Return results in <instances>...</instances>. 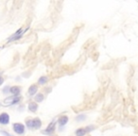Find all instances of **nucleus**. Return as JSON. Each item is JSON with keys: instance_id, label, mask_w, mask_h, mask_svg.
<instances>
[{"instance_id": "nucleus-1", "label": "nucleus", "mask_w": 138, "mask_h": 136, "mask_svg": "<svg viewBox=\"0 0 138 136\" xmlns=\"http://www.w3.org/2000/svg\"><path fill=\"white\" fill-rule=\"evenodd\" d=\"M27 125H28V128H32V129H38V128L41 127V121L39 119H33L30 120V121H28L27 122Z\"/></svg>"}, {"instance_id": "nucleus-2", "label": "nucleus", "mask_w": 138, "mask_h": 136, "mask_svg": "<svg viewBox=\"0 0 138 136\" xmlns=\"http://www.w3.org/2000/svg\"><path fill=\"white\" fill-rule=\"evenodd\" d=\"M13 129L16 133L22 134L25 132V127H24V125L20 124V123H16V124L13 125Z\"/></svg>"}, {"instance_id": "nucleus-3", "label": "nucleus", "mask_w": 138, "mask_h": 136, "mask_svg": "<svg viewBox=\"0 0 138 136\" xmlns=\"http://www.w3.org/2000/svg\"><path fill=\"white\" fill-rule=\"evenodd\" d=\"M20 100L19 97H16V96H12V97H8L4 100V104L6 105H12V104H15L16 102Z\"/></svg>"}, {"instance_id": "nucleus-4", "label": "nucleus", "mask_w": 138, "mask_h": 136, "mask_svg": "<svg viewBox=\"0 0 138 136\" xmlns=\"http://www.w3.org/2000/svg\"><path fill=\"white\" fill-rule=\"evenodd\" d=\"M9 122V116L6 113H3L0 114V123L3 125H7Z\"/></svg>"}, {"instance_id": "nucleus-5", "label": "nucleus", "mask_w": 138, "mask_h": 136, "mask_svg": "<svg viewBox=\"0 0 138 136\" xmlns=\"http://www.w3.org/2000/svg\"><path fill=\"white\" fill-rule=\"evenodd\" d=\"M23 32H25V29H19L18 31H17L16 33H14L13 35L11 37V39H9V42H12V41H14V40H16V39H19V38L21 37V35L23 34Z\"/></svg>"}, {"instance_id": "nucleus-6", "label": "nucleus", "mask_w": 138, "mask_h": 136, "mask_svg": "<svg viewBox=\"0 0 138 136\" xmlns=\"http://www.w3.org/2000/svg\"><path fill=\"white\" fill-rule=\"evenodd\" d=\"M90 129H87V128H80V129H79L76 132V135L77 136H84L85 134H86V132H89Z\"/></svg>"}, {"instance_id": "nucleus-7", "label": "nucleus", "mask_w": 138, "mask_h": 136, "mask_svg": "<svg viewBox=\"0 0 138 136\" xmlns=\"http://www.w3.org/2000/svg\"><path fill=\"white\" fill-rule=\"evenodd\" d=\"M54 128H55V122H52L51 124L47 127V129L44 132V133H51V132L54 130Z\"/></svg>"}, {"instance_id": "nucleus-8", "label": "nucleus", "mask_w": 138, "mask_h": 136, "mask_svg": "<svg viewBox=\"0 0 138 136\" xmlns=\"http://www.w3.org/2000/svg\"><path fill=\"white\" fill-rule=\"evenodd\" d=\"M11 92L14 95H18L19 93H20V87H18V86L12 87V88H11Z\"/></svg>"}, {"instance_id": "nucleus-9", "label": "nucleus", "mask_w": 138, "mask_h": 136, "mask_svg": "<svg viewBox=\"0 0 138 136\" xmlns=\"http://www.w3.org/2000/svg\"><path fill=\"white\" fill-rule=\"evenodd\" d=\"M36 91H37V86H36V85H32V86L29 88V90H28V94L32 96V95L35 94Z\"/></svg>"}, {"instance_id": "nucleus-10", "label": "nucleus", "mask_w": 138, "mask_h": 136, "mask_svg": "<svg viewBox=\"0 0 138 136\" xmlns=\"http://www.w3.org/2000/svg\"><path fill=\"white\" fill-rule=\"evenodd\" d=\"M67 121H68L67 116H62V117L60 118V120H59V122H60V124H61L62 126L65 125L66 123H67Z\"/></svg>"}, {"instance_id": "nucleus-11", "label": "nucleus", "mask_w": 138, "mask_h": 136, "mask_svg": "<svg viewBox=\"0 0 138 136\" xmlns=\"http://www.w3.org/2000/svg\"><path fill=\"white\" fill-rule=\"evenodd\" d=\"M47 80H48V79H47V77H42L40 80H39V84H41V85L45 84V83H47Z\"/></svg>"}, {"instance_id": "nucleus-12", "label": "nucleus", "mask_w": 138, "mask_h": 136, "mask_svg": "<svg viewBox=\"0 0 138 136\" xmlns=\"http://www.w3.org/2000/svg\"><path fill=\"white\" fill-rule=\"evenodd\" d=\"M29 110H30L31 112H35V111L37 110V105H36L35 103H30L29 104Z\"/></svg>"}, {"instance_id": "nucleus-13", "label": "nucleus", "mask_w": 138, "mask_h": 136, "mask_svg": "<svg viewBox=\"0 0 138 136\" xmlns=\"http://www.w3.org/2000/svg\"><path fill=\"white\" fill-rule=\"evenodd\" d=\"M43 98H44V96H43V95H42V94H39V95H37V96H36L35 100L38 101V102H41V101L43 100Z\"/></svg>"}, {"instance_id": "nucleus-14", "label": "nucleus", "mask_w": 138, "mask_h": 136, "mask_svg": "<svg viewBox=\"0 0 138 136\" xmlns=\"http://www.w3.org/2000/svg\"><path fill=\"white\" fill-rule=\"evenodd\" d=\"M3 81H4V79H3V77H1V76H0V85L2 84V83H3Z\"/></svg>"}]
</instances>
